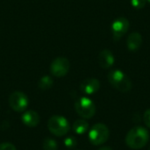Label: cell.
Listing matches in <instances>:
<instances>
[{"instance_id": "cell-2", "label": "cell", "mask_w": 150, "mask_h": 150, "mask_svg": "<svg viewBox=\"0 0 150 150\" xmlns=\"http://www.w3.org/2000/svg\"><path fill=\"white\" fill-rule=\"evenodd\" d=\"M111 85L120 92L127 93L132 89V82L120 69H112L107 76Z\"/></svg>"}, {"instance_id": "cell-1", "label": "cell", "mask_w": 150, "mask_h": 150, "mask_svg": "<svg viewBox=\"0 0 150 150\" xmlns=\"http://www.w3.org/2000/svg\"><path fill=\"white\" fill-rule=\"evenodd\" d=\"M149 141V131L142 127H134L126 136V144L133 149H141Z\"/></svg>"}, {"instance_id": "cell-13", "label": "cell", "mask_w": 150, "mask_h": 150, "mask_svg": "<svg viewBox=\"0 0 150 150\" xmlns=\"http://www.w3.org/2000/svg\"><path fill=\"white\" fill-rule=\"evenodd\" d=\"M89 130V124L84 120H77L73 124V131L77 134H83Z\"/></svg>"}, {"instance_id": "cell-11", "label": "cell", "mask_w": 150, "mask_h": 150, "mask_svg": "<svg viewBox=\"0 0 150 150\" xmlns=\"http://www.w3.org/2000/svg\"><path fill=\"white\" fill-rule=\"evenodd\" d=\"M23 124L28 127H35L39 125L40 118L38 112L33 110L26 111L21 117Z\"/></svg>"}, {"instance_id": "cell-18", "label": "cell", "mask_w": 150, "mask_h": 150, "mask_svg": "<svg viewBox=\"0 0 150 150\" xmlns=\"http://www.w3.org/2000/svg\"><path fill=\"white\" fill-rule=\"evenodd\" d=\"M0 150H16V148L10 142H4L0 144Z\"/></svg>"}, {"instance_id": "cell-16", "label": "cell", "mask_w": 150, "mask_h": 150, "mask_svg": "<svg viewBox=\"0 0 150 150\" xmlns=\"http://www.w3.org/2000/svg\"><path fill=\"white\" fill-rule=\"evenodd\" d=\"M77 144V140L74 136H69L64 140V145L68 149H73L76 146Z\"/></svg>"}, {"instance_id": "cell-3", "label": "cell", "mask_w": 150, "mask_h": 150, "mask_svg": "<svg viewBox=\"0 0 150 150\" xmlns=\"http://www.w3.org/2000/svg\"><path fill=\"white\" fill-rule=\"evenodd\" d=\"M47 128L52 134L61 137L69 133L70 127L66 118L61 115H54L48 120Z\"/></svg>"}, {"instance_id": "cell-6", "label": "cell", "mask_w": 150, "mask_h": 150, "mask_svg": "<svg viewBox=\"0 0 150 150\" xmlns=\"http://www.w3.org/2000/svg\"><path fill=\"white\" fill-rule=\"evenodd\" d=\"M8 100L11 108L17 112H25L29 105V99L27 96L21 91L12 92L10 95Z\"/></svg>"}, {"instance_id": "cell-9", "label": "cell", "mask_w": 150, "mask_h": 150, "mask_svg": "<svg viewBox=\"0 0 150 150\" xmlns=\"http://www.w3.org/2000/svg\"><path fill=\"white\" fill-rule=\"evenodd\" d=\"M100 89V82L96 78H87L80 83V90L86 95H92Z\"/></svg>"}, {"instance_id": "cell-14", "label": "cell", "mask_w": 150, "mask_h": 150, "mask_svg": "<svg viewBox=\"0 0 150 150\" xmlns=\"http://www.w3.org/2000/svg\"><path fill=\"white\" fill-rule=\"evenodd\" d=\"M53 84H54V81H53V79H52L50 76H42V77L40 79L39 83H38L39 88L41 89V90H44V91L50 89V88L53 86Z\"/></svg>"}, {"instance_id": "cell-12", "label": "cell", "mask_w": 150, "mask_h": 150, "mask_svg": "<svg viewBox=\"0 0 150 150\" xmlns=\"http://www.w3.org/2000/svg\"><path fill=\"white\" fill-rule=\"evenodd\" d=\"M142 44V36L140 33L134 32L129 34L127 40V46L130 51L135 52L139 50Z\"/></svg>"}, {"instance_id": "cell-15", "label": "cell", "mask_w": 150, "mask_h": 150, "mask_svg": "<svg viewBox=\"0 0 150 150\" xmlns=\"http://www.w3.org/2000/svg\"><path fill=\"white\" fill-rule=\"evenodd\" d=\"M42 148L44 150H57L58 145L57 142L51 138H46L43 142Z\"/></svg>"}, {"instance_id": "cell-8", "label": "cell", "mask_w": 150, "mask_h": 150, "mask_svg": "<svg viewBox=\"0 0 150 150\" xmlns=\"http://www.w3.org/2000/svg\"><path fill=\"white\" fill-rule=\"evenodd\" d=\"M130 23L127 18L120 17L116 18L112 24V32L114 40H120L128 31Z\"/></svg>"}, {"instance_id": "cell-7", "label": "cell", "mask_w": 150, "mask_h": 150, "mask_svg": "<svg viewBox=\"0 0 150 150\" xmlns=\"http://www.w3.org/2000/svg\"><path fill=\"white\" fill-rule=\"evenodd\" d=\"M70 64L67 58L65 57H57L55 58L50 65V72L54 76L62 77L66 76L69 70Z\"/></svg>"}, {"instance_id": "cell-5", "label": "cell", "mask_w": 150, "mask_h": 150, "mask_svg": "<svg viewBox=\"0 0 150 150\" xmlns=\"http://www.w3.org/2000/svg\"><path fill=\"white\" fill-rule=\"evenodd\" d=\"M76 112L83 119H91L96 113V106L91 99L86 97L78 98L75 103Z\"/></svg>"}, {"instance_id": "cell-17", "label": "cell", "mask_w": 150, "mask_h": 150, "mask_svg": "<svg viewBox=\"0 0 150 150\" xmlns=\"http://www.w3.org/2000/svg\"><path fill=\"white\" fill-rule=\"evenodd\" d=\"M147 0H131V4L135 9H142L146 5Z\"/></svg>"}, {"instance_id": "cell-21", "label": "cell", "mask_w": 150, "mask_h": 150, "mask_svg": "<svg viewBox=\"0 0 150 150\" xmlns=\"http://www.w3.org/2000/svg\"><path fill=\"white\" fill-rule=\"evenodd\" d=\"M147 2H149L150 3V0H147Z\"/></svg>"}, {"instance_id": "cell-19", "label": "cell", "mask_w": 150, "mask_h": 150, "mask_svg": "<svg viewBox=\"0 0 150 150\" xmlns=\"http://www.w3.org/2000/svg\"><path fill=\"white\" fill-rule=\"evenodd\" d=\"M143 120H144L145 125H146L149 128H150V108L149 109H148V110L144 112Z\"/></svg>"}, {"instance_id": "cell-10", "label": "cell", "mask_w": 150, "mask_h": 150, "mask_svg": "<svg viewBox=\"0 0 150 150\" xmlns=\"http://www.w3.org/2000/svg\"><path fill=\"white\" fill-rule=\"evenodd\" d=\"M115 62V58L113 54L109 49L102 50L98 54V63L103 69L111 68Z\"/></svg>"}, {"instance_id": "cell-22", "label": "cell", "mask_w": 150, "mask_h": 150, "mask_svg": "<svg viewBox=\"0 0 150 150\" xmlns=\"http://www.w3.org/2000/svg\"><path fill=\"white\" fill-rule=\"evenodd\" d=\"M149 150H150V147H149Z\"/></svg>"}, {"instance_id": "cell-20", "label": "cell", "mask_w": 150, "mask_h": 150, "mask_svg": "<svg viewBox=\"0 0 150 150\" xmlns=\"http://www.w3.org/2000/svg\"><path fill=\"white\" fill-rule=\"evenodd\" d=\"M98 150H112V149L111 147H108V146H104V147L100 148Z\"/></svg>"}, {"instance_id": "cell-4", "label": "cell", "mask_w": 150, "mask_h": 150, "mask_svg": "<svg viewBox=\"0 0 150 150\" xmlns=\"http://www.w3.org/2000/svg\"><path fill=\"white\" fill-rule=\"evenodd\" d=\"M110 136L108 127L102 123L95 124L89 132V140L91 144L99 146L107 142Z\"/></svg>"}]
</instances>
